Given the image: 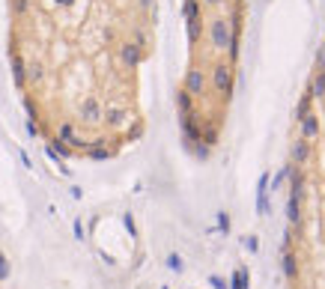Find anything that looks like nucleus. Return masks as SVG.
<instances>
[{
    "label": "nucleus",
    "instance_id": "1",
    "mask_svg": "<svg viewBox=\"0 0 325 289\" xmlns=\"http://www.w3.org/2000/svg\"><path fill=\"white\" fill-rule=\"evenodd\" d=\"M149 0H15L12 63L30 98H48L63 81L81 84L75 149H81L84 78L111 134L134 129V69L146 48Z\"/></svg>",
    "mask_w": 325,
    "mask_h": 289
},
{
    "label": "nucleus",
    "instance_id": "2",
    "mask_svg": "<svg viewBox=\"0 0 325 289\" xmlns=\"http://www.w3.org/2000/svg\"><path fill=\"white\" fill-rule=\"evenodd\" d=\"M257 209H260V215L268 212V176H262L260 179V197H257Z\"/></svg>",
    "mask_w": 325,
    "mask_h": 289
},
{
    "label": "nucleus",
    "instance_id": "3",
    "mask_svg": "<svg viewBox=\"0 0 325 289\" xmlns=\"http://www.w3.org/2000/svg\"><path fill=\"white\" fill-rule=\"evenodd\" d=\"M233 289H248V274H245V268H239V271L233 274Z\"/></svg>",
    "mask_w": 325,
    "mask_h": 289
},
{
    "label": "nucleus",
    "instance_id": "4",
    "mask_svg": "<svg viewBox=\"0 0 325 289\" xmlns=\"http://www.w3.org/2000/svg\"><path fill=\"white\" fill-rule=\"evenodd\" d=\"M301 126H304V134H307V137H313V134H316V120H313L310 113H307V117H301Z\"/></svg>",
    "mask_w": 325,
    "mask_h": 289
},
{
    "label": "nucleus",
    "instance_id": "5",
    "mask_svg": "<svg viewBox=\"0 0 325 289\" xmlns=\"http://www.w3.org/2000/svg\"><path fill=\"white\" fill-rule=\"evenodd\" d=\"M313 93H316V96H325V72L316 75V81H313Z\"/></svg>",
    "mask_w": 325,
    "mask_h": 289
},
{
    "label": "nucleus",
    "instance_id": "6",
    "mask_svg": "<svg viewBox=\"0 0 325 289\" xmlns=\"http://www.w3.org/2000/svg\"><path fill=\"white\" fill-rule=\"evenodd\" d=\"M284 268H287V274H290V277L295 274V259L290 257V254H284Z\"/></svg>",
    "mask_w": 325,
    "mask_h": 289
},
{
    "label": "nucleus",
    "instance_id": "7",
    "mask_svg": "<svg viewBox=\"0 0 325 289\" xmlns=\"http://www.w3.org/2000/svg\"><path fill=\"white\" fill-rule=\"evenodd\" d=\"M304 155H307V146H304V143H298V146L293 149V158H295V161H301Z\"/></svg>",
    "mask_w": 325,
    "mask_h": 289
}]
</instances>
